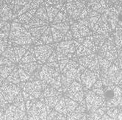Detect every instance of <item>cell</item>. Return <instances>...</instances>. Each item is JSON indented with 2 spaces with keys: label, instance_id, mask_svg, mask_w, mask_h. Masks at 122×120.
<instances>
[{
  "label": "cell",
  "instance_id": "6da1fadb",
  "mask_svg": "<svg viewBox=\"0 0 122 120\" xmlns=\"http://www.w3.org/2000/svg\"><path fill=\"white\" fill-rule=\"evenodd\" d=\"M60 73V72L57 71L55 68L46 64L42 66L39 73L40 80L45 82L50 86L57 89L59 91L63 92Z\"/></svg>",
  "mask_w": 122,
  "mask_h": 120
},
{
  "label": "cell",
  "instance_id": "7a4b0ae2",
  "mask_svg": "<svg viewBox=\"0 0 122 120\" xmlns=\"http://www.w3.org/2000/svg\"><path fill=\"white\" fill-rule=\"evenodd\" d=\"M66 10L68 16L74 20H80L87 16L88 13V6L85 2L78 0H68L66 5Z\"/></svg>",
  "mask_w": 122,
  "mask_h": 120
},
{
  "label": "cell",
  "instance_id": "3957f363",
  "mask_svg": "<svg viewBox=\"0 0 122 120\" xmlns=\"http://www.w3.org/2000/svg\"><path fill=\"white\" fill-rule=\"evenodd\" d=\"M104 96L105 99V107L119 108L122 106V89L118 85H113L104 87Z\"/></svg>",
  "mask_w": 122,
  "mask_h": 120
},
{
  "label": "cell",
  "instance_id": "277c9868",
  "mask_svg": "<svg viewBox=\"0 0 122 120\" xmlns=\"http://www.w3.org/2000/svg\"><path fill=\"white\" fill-rule=\"evenodd\" d=\"M84 91L85 94V102L87 106V111L88 113L92 112L100 108L105 107V99L99 96L92 90L87 89L84 88Z\"/></svg>",
  "mask_w": 122,
  "mask_h": 120
},
{
  "label": "cell",
  "instance_id": "5b68a950",
  "mask_svg": "<svg viewBox=\"0 0 122 120\" xmlns=\"http://www.w3.org/2000/svg\"><path fill=\"white\" fill-rule=\"evenodd\" d=\"M99 55L107 59L110 62H114L118 55V47L112 41L107 40L100 48Z\"/></svg>",
  "mask_w": 122,
  "mask_h": 120
},
{
  "label": "cell",
  "instance_id": "8992f818",
  "mask_svg": "<svg viewBox=\"0 0 122 120\" xmlns=\"http://www.w3.org/2000/svg\"><path fill=\"white\" fill-rule=\"evenodd\" d=\"M21 89L18 85H15L8 81L3 82L1 86L2 94L5 99V100L9 104H13V102L15 97L19 95V94L21 91Z\"/></svg>",
  "mask_w": 122,
  "mask_h": 120
},
{
  "label": "cell",
  "instance_id": "52a82bcc",
  "mask_svg": "<svg viewBox=\"0 0 122 120\" xmlns=\"http://www.w3.org/2000/svg\"><path fill=\"white\" fill-rule=\"evenodd\" d=\"M78 63L85 68H88L94 72L101 74L100 64L99 61V55L96 53L78 58Z\"/></svg>",
  "mask_w": 122,
  "mask_h": 120
},
{
  "label": "cell",
  "instance_id": "ba28073f",
  "mask_svg": "<svg viewBox=\"0 0 122 120\" xmlns=\"http://www.w3.org/2000/svg\"><path fill=\"white\" fill-rule=\"evenodd\" d=\"M64 95L80 103L85 98L83 85L80 82L76 80L74 81L68 89L67 91L64 94Z\"/></svg>",
  "mask_w": 122,
  "mask_h": 120
},
{
  "label": "cell",
  "instance_id": "9c48e42d",
  "mask_svg": "<svg viewBox=\"0 0 122 120\" xmlns=\"http://www.w3.org/2000/svg\"><path fill=\"white\" fill-rule=\"evenodd\" d=\"M80 44H79L76 41L74 40L62 41L57 44L56 51L60 54L66 55L69 59H71L74 55V54L76 52V48Z\"/></svg>",
  "mask_w": 122,
  "mask_h": 120
},
{
  "label": "cell",
  "instance_id": "30bf717a",
  "mask_svg": "<svg viewBox=\"0 0 122 120\" xmlns=\"http://www.w3.org/2000/svg\"><path fill=\"white\" fill-rule=\"evenodd\" d=\"M22 91H24L38 99L43 94V83L41 80L26 82Z\"/></svg>",
  "mask_w": 122,
  "mask_h": 120
},
{
  "label": "cell",
  "instance_id": "8fae6325",
  "mask_svg": "<svg viewBox=\"0 0 122 120\" xmlns=\"http://www.w3.org/2000/svg\"><path fill=\"white\" fill-rule=\"evenodd\" d=\"M101 78V74L97 72H94L91 70H89L86 68L85 72L81 75V83L83 85V87L91 90L93 87V85L95 84L98 80Z\"/></svg>",
  "mask_w": 122,
  "mask_h": 120
},
{
  "label": "cell",
  "instance_id": "7c38bea8",
  "mask_svg": "<svg viewBox=\"0 0 122 120\" xmlns=\"http://www.w3.org/2000/svg\"><path fill=\"white\" fill-rule=\"evenodd\" d=\"M28 116H38L42 120H46L49 113L46 105L39 99H37L32 107L27 111Z\"/></svg>",
  "mask_w": 122,
  "mask_h": 120
},
{
  "label": "cell",
  "instance_id": "4fadbf2b",
  "mask_svg": "<svg viewBox=\"0 0 122 120\" xmlns=\"http://www.w3.org/2000/svg\"><path fill=\"white\" fill-rule=\"evenodd\" d=\"M71 28L74 38L75 39L84 38L89 36H91V32L90 31V28L80 21L72 24Z\"/></svg>",
  "mask_w": 122,
  "mask_h": 120
},
{
  "label": "cell",
  "instance_id": "5bb4252c",
  "mask_svg": "<svg viewBox=\"0 0 122 120\" xmlns=\"http://www.w3.org/2000/svg\"><path fill=\"white\" fill-rule=\"evenodd\" d=\"M53 48L49 45H41L35 49V55L41 63H46L53 53Z\"/></svg>",
  "mask_w": 122,
  "mask_h": 120
},
{
  "label": "cell",
  "instance_id": "9a60e30c",
  "mask_svg": "<svg viewBox=\"0 0 122 120\" xmlns=\"http://www.w3.org/2000/svg\"><path fill=\"white\" fill-rule=\"evenodd\" d=\"M5 114L6 120H23L24 116L27 115V112L11 104L5 109Z\"/></svg>",
  "mask_w": 122,
  "mask_h": 120
},
{
  "label": "cell",
  "instance_id": "2e32d148",
  "mask_svg": "<svg viewBox=\"0 0 122 120\" xmlns=\"http://www.w3.org/2000/svg\"><path fill=\"white\" fill-rule=\"evenodd\" d=\"M88 9L103 14L110 7V0H89Z\"/></svg>",
  "mask_w": 122,
  "mask_h": 120
},
{
  "label": "cell",
  "instance_id": "e0dca14e",
  "mask_svg": "<svg viewBox=\"0 0 122 120\" xmlns=\"http://www.w3.org/2000/svg\"><path fill=\"white\" fill-rule=\"evenodd\" d=\"M104 74L111 83L116 85H118L122 80V69L114 63L112 64L107 72Z\"/></svg>",
  "mask_w": 122,
  "mask_h": 120
},
{
  "label": "cell",
  "instance_id": "ac0fdd59",
  "mask_svg": "<svg viewBox=\"0 0 122 120\" xmlns=\"http://www.w3.org/2000/svg\"><path fill=\"white\" fill-rule=\"evenodd\" d=\"M93 32H97L100 35H107V34L112 30L109 23L104 19L102 16L97 21L91 29Z\"/></svg>",
  "mask_w": 122,
  "mask_h": 120
},
{
  "label": "cell",
  "instance_id": "d6986e66",
  "mask_svg": "<svg viewBox=\"0 0 122 120\" xmlns=\"http://www.w3.org/2000/svg\"><path fill=\"white\" fill-rule=\"evenodd\" d=\"M109 108H107V107H102V108H100L94 111H92V112H90L87 114L93 120H99L104 114H106V112Z\"/></svg>",
  "mask_w": 122,
  "mask_h": 120
},
{
  "label": "cell",
  "instance_id": "ffe728a7",
  "mask_svg": "<svg viewBox=\"0 0 122 120\" xmlns=\"http://www.w3.org/2000/svg\"><path fill=\"white\" fill-rule=\"evenodd\" d=\"M64 97H65V101H66V105L67 108L68 115L74 113L80 103L74 101V100H73V99H71V98L65 96V95H64Z\"/></svg>",
  "mask_w": 122,
  "mask_h": 120
},
{
  "label": "cell",
  "instance_id": "44dd1931",
  "mask_svg": "<svg viewBox=\"0 0 122 120\" xmlns=\"http://www.w3.org/2000/svg\"><path fill=\"white\" fill-rule=\"evenodd\" d=\"M39 66L38 64L36 62H32V63H26V64H22L21 65V68H23L24 71H26L27 72H28L29 74H30L31 75H32L36 71L39 70Z\"/></svg>",
  "mask_w": 122,
  "mask_h": 120
},
{
  "label": "cell",
  "instance_id": "7402d4cb",
  "mask_svg": "<svg viewBox=\"0 0 122 120\" xmlns=\"http://www.w3.org/2000/svg\"><path fill=\"white\" fill-rule=\"evenodd\" d=\"M13 105L16 106L18 108L21 109V110H24V111H26V112H27L26 105H25V100L23 97L22 91L19 94V95L15 97V99H14V101L13 102Z\"/></svg>",
  "mask_w": 122,
  "mask_h": 120
},
{
  "label": "cell",
  "instance_id": "603a6c76",
  "mask_svg": "<svg viewBox=\"0 0 122 120\" xmlns=\"http://www.w3.org/2000/svg\"><path fill=\"white\" fill-rule=\"evenodd\" d=\"M61 94H63V92L59 91L57 89L50 86V85H48V86L45 88L43 91V96L44 98L54 97L57 95H61Z\"/></svg>",
  "mask_w": 122,
  "mask_h": 120
},
{
  "label": "cell",
  "instance_id": "cb8c5ba5",
  "mask_svg": "<svg viewBox=\"0 0 122 120\" xmlns=\"http://www.w3.org/2000/svg\"><path fill=\"white\" fill-rule=\"evenodd\" d=\"M56 111L59 112L60 114H62L65 116H68V111H67V108L66 105V101H65V97L64 96L60 99V101L57 102V104L54 108Z\"/></svg>",
  "mask_w": 122,
  "mask_h": 120
},
{
  "label": "cell",
  "instance_id": "d4e9b609",
  "mask_svg": "<svg viewBox=\"0 0 122 120\" xmlns=\"http://www.w3.org/2000/svg\"><path fill=\"white\" fill-rule=\"evenodd\" d=\"M99 64H100V69H101V74H106L110 68V67L112 66V62L107 61V59L104 58L99 55Z\"/></svg>",
  "mask_w": 122,
  "mask_h": 120
},
{
  "label": "cell",
  "instance_id": "484cf974",
  "mask_svg": "<svg viewBox=\"0 0 122 120\" xmlns=\"http://www.w3.org/2000/svg\"><path fill=\"white\" fill-rule=\"evenodd\" d=\"M63 97V94H61V95H57V96H54V97L44 98V103L46 105H48L49 107H50L51 108H55V107L57 104V102Z\"/></svg>",
  "mask_w": 122,
  "mask_h": 120
},
{
  "label": "cell",
  "instance_id": "4316f807",
  "mask_svg": "<svg viewBox=\"0 0 122 120\" xmlns=\"http://www.w3.org/2000/svg\"><path fill=\"white\" fill-rule=\"evenodd\" d=\"M7 81L11 83H13V84H15V85H18L20 83H21L20 80L19 74V69H17V68L13 69L12 72L10 74V75L7 77Z\"/></svg>",
  "mask_w": 122,
  "mask_h": 120
},
{
  "label": "cell",
  "instance_id": "83f0119b",
  "mask_svg": "<svg viewBox=\"0 0 122 120\" xmlns=\"http://www.w3.org/2000/svg\"><path fill=\"white\" fill-rule=\"evenodd\" d=\"M75 53H76V55L78 57H83V56H87V55H91V54H94L91 49H88L87 47H85V46H83L82 44H80L79 46H78Z\"/></svg>",
  "mask_w": 122,
  "mask_h": 120
},
{
  "label": "cell",
  "instance_id": "f1b7e54d",
  "mask_svg": "<svg viewBox=\"0 0 122 120\" xmlns=\"http://www.w3.org/2000/svg\"><path fill=\"white\" fill-rule=\"evenodd\" d=\"M67 12L66 10V7H65V10L63 11L62 8L61 10L59 11L57 15L55 16V18L54 19V24H59V23H63L68 21V15Z\"/></svg>",
  "mask_w": 122,
  "mask_h": 120
},
{
  "label": "cell",
  "instance_id": "f546056e",
  "mask_svg": "<svg viewBox=\"0 0 122 120\" xmlns=\"http://www.w3.org/2000/svg\"><path fill=\"white\" fill-rule=\"evenodd\" d=\"M114 43L118 48H122V28L117 27L114 35Z\"/></svg>",
  "mask_w": 122,
  "mask_h": 120
},
{
  "label": "cell",
  "instance_id": "4dcf8cb0",
  "mask_svg": "<svg viewBox=\"0 0 122 120\" xmlns=\"http://www.w3.org/2000/svg\"><path fill=\"white\" fill-rule=\"evenodd\" d=\"M41 39H42V41L44 43V44H51V43H52V42L54 41L51 28L48 27L46 30V31L44 32V33L43 34V36L41 37Z\"/></svg>",
  "mask_w": 122,
  "mask_h": 120
},
{
  "label": "cell",
  "instance_id": "1f68e13d",
  "mask_svg": "<svg viewBox=\"0 0 122 120\" xmlns=\"http://www.w3.org/2000/svg\"><path fill=\"white\" fill-rule=\"evenodd\" d=\"M46 120H67V119L66 116H65L62 114H60L54 109L52 110L50 114H49Z\"/></svg>",
  "mask_w": 122,
  "mask_h": 120
},
{
  "label": "cell",
  "instance_id": "d6a6232c",
  "mask_svg": "<svg viewBox=\"0 0 122 120\" xmlns=\"http://www.w3.org/2000/svg\"><path fill=\"white\" fill-rule=\"evenodd\" d=\"M60 10V7H58L57 6L49 7L47 8V14H48L49 21L54 20V19L55 18V16L57 15V13H59Z\"/></svg>",
  "mask_w": 122,
  "mask_h": 120
},
{
  "label": "cell",
  "instance_id": "836d02e7",
  "mask_svg": "<svg viewBox=\"0 0 122 120\" xmlns=\"http://www.w3.org/2000/svg\"><path fill=\"white\" fill-rule=\"evenodd\" d=\"M19 77H20V80L21 83H26L30 80L31 78V74H29L28 72H27L26 71H24L23 68H19Z\"/></svg>",
  "mask_w": 122,
  "mask_h": 120
},
{
  "label": "cell",
  "instance_id": "e575fe53",
  "mask_svg": "<svg viewBox=\"0 0 122 120\" xmlns=\"http://www.w3.org/2000/svg\"><path fill=\"white\" fill-rule=\"evenodd\" d=\"M36 60H37L36 57H35L32 53L27 52L21 58V63H22V64L30 63H32V62H36Z\"/></svg>",
  "mask_w": 122,
  "mask_h": 120
},
{
  "label": "cell",
  "instance_id": "d590c367",
  "mask_svg": "<svg viewBox=\"0 0 122 120\" xmlns=\"http://www.w3.org/2000/svg\"><path fill=\"white\" fill-rule=\"evenodd\" d=\"M86 111H87V106H86L85 100L84 99L81 102H80L79 105H78V107L76 108V109L74 112L80 113V114H85Z\"/></svg>",
  "mask_w": 122,
  "mask_h": 120
},
{
  "label": "cell",
  "instance_id": "8d00e7d4",
  "mask_svg": "<svg viewBox=\"0 0 122 120\" xmlns=\"http://www.w3.org/2000/svg\"><path fill=\"white\" fill-rule=\"evenodd\" d=\"M85 114H80V113H76L74 112L72 114H68L66 116L67 120H80Z\"/></svg>",
  "mask_w": 122,
  "mask_h": 120
},
{
  "label": "cell",
  "instance_id": "74e56055",
  "mask_svg": "<svg viewBox=\"0 0 122 120\" xmlns=\"http://www.w3.org/2000/svg\"><path fill=\"white\" fill-rule=\"evenodd\" d=\"M12 72L11 68H7L6 67L0 69V78H2V79L4 78H7V77L10 75V74Z\"/></svg>",
  "mask_w": 122,
  "mask_h": 120
},
{
  "label": "cell",
  "instance_id": "f35d334b",
  "mask_svg": "<svg viewBox=\"0 0 122 120\" xmlns=\"http://www.w3.org/2000/svg\"><path fill=\"white\" fill-rule=\"evenodd\" d=\"M38 16L40 17V19L41 20H45L47 21L49 19L48 14H47V10H46L44 8H41L38 12Z\"/></svg>",
  "mask_w": 122,
  "mask_h": 120
},
{
  "label": "cell",
  "instance_id": "ab89813d",
  "mask_svg": "<svg viewBox=\"0 0 122 120\" xmlns=\"http://www.w3.org/2000/svg\"><path fill=\"white\" fill-rule=\"evenodd\" d=\"M114 64L117 65L119 68L122 69V49L118 50V55L116 61H114Z\"/></svg>",
  "mask_w": 122,
  "mask_h": 120
},
{
  "label": "cell",
  "instance_id": "60d3db41",
  "mask_svg": "<svg viewBox=\"0 0 122 120\" xmlns=\"http://www.w3.org/2000/svg\"><path fill=\"white\" fill-rule=\"evenodd\" d=\"M9 105V103L5 100L3 94H2V91H0V106L2 108H7V107Z\"/></svg>",
  "mask_w": 122,
  "mask_h": 120
},
{
  "label": "cell",
  "instance_id": "b9f144b4",
  "mask_svg": "<svg viewBox=\"0 0 122 120\" xmlns=\"http://www.w3.org/2000/svg\"><path fill=\"white\" fill-rule=\"evenodd\" d=\"M46 3L49 5L58 6V5H62L66 0H46ZM66 1H68V0H66Z\"/></svg>",
  "mask_w": 122,
  "mask_h": 120
},
{
  "label": "cell",
  "instance_id": "7bdbcfd3",
  "mask_svg": "<svg viewBox=\"0 0 122 120\" xmlns=\"http://www.w3.org/2000/svg\"><path fill=\"white\" fill-rule=\"evenodd\" d=\"M47 63H53V62H58V59H57V52H53V53L51 54V55L49 57V58L48 59V61H46Z\"/></svg>",
  "mask_w": 122,
  "mask_h": 120
},
{
  "label": "cell",
  "instance_id": "ee69618b",
  "mask_svg": "<svg viewBox=\"0 0 122 120\" xmlns=\"http://www.w3.org/2000/svg\"><path fill=\"white\" fill-rule=\"evenodd\" d=\"M22 94H23V97H24V99L26 101H28V100H36L37 99H36L34 97H32V95H30V94H28L27 92H26L24 91H22Z\"/></svg>",
  "mask_w": 122,
  "mask_h": 120
},
{
  "label": "cell",
  "instance_id": "f6af8a7d",
  "mask_svg": "<svg viewBox=\"0 0 122 120\" xmlns=\"http://www.w3.org/2000/svg\"><path fill=\"white\" fill-rule=\"evenodd\" d=\"M27 120H42L38 116H28L27 115Z\"/></svg>",
  "mask_w": 122,
  "mask_h": 120
},
{
  "label": "cell",
  "instance_id": "bcb514c9",
  "mask_svg": "<svg viewBox=\"0 0 122 120\" xmlns=\"http://www.w3.org/2000/svg\"><path fill=\"white\" fill-rule=\"evenodd\" d=\"M99 120H114L112 118H111L110 116H109L107 114H104Z\"/></svg>",
  "mask_w": 122,
  "mask_h": 120
},
{
  "label": "cell",
  "instance_id": "7dc6e473",
  "mask_svg": "<svg viewBox=\"0 0 122 120\" xmlns=\"http://www.w3.org/2000/svg\"><path fill=\"white\" fill-rule=\"evenodd\" d=\"M80 120H88V115H87V114H85Z\"/></svg>",
  "mask_w": 122,
  "mask_h": 120
},
{
  "label": "cell",
  "instance_id": "c3c4849f",
  "mask_svg": "<svg viewBox=\"0 0 122 120\" xmlns=\"http://www.w3.org/2000/svg\"><path fill=\"white\" fill-rule=\"evenodd\" d=\"M111 2H119L121 0H110Z\"/></svg>",
  "mask_w": 122,
  "mask_h": 120
},
{
  "label": "cell",
  "instance_id": "681fc988",
  "mask_svg": "<svg viewBox=\"0 0 122 120\" xmlns=\"http://www.w3.org/2000/svg\"><path fill=\"white\" fill-rule=\"evenodd\" d=\"M87 115H88V114H87ZM88 120H93V119H91V117H89L88 116Z\"/></svg>",
  "mask_w": 122,
  "mask_h": 120
},
{
  "label": "cell",
  "instance_id": "f907efd6",
  "mask_svg": "<svg viewBox=\"0 0 122 120\" xmlns=\"http://www.w3.org/2000/svg\"><path fill=\"white\" fill-rule=\"evenodd\" d=\"M119 108H120V110L122 111V106H121V107H119Z\"/></svg>",
  "mask_w": 122,
  "mask_h": 120
},
{
  "label": "cell",
  "instance_id": "816d5d0a",
  "mask_svg": "<svg viewBox=\"0 0 122 120\" xmlns=\"http://www.w3.org/2000/svg\"><path fill=\"white\" fill-rule=\"evenodd\" d=\"M78 1H83V2H85V0H78Z\"/></svg>",
  "mask_w": 122,
  "mask_h": 120
}]
</instances>
